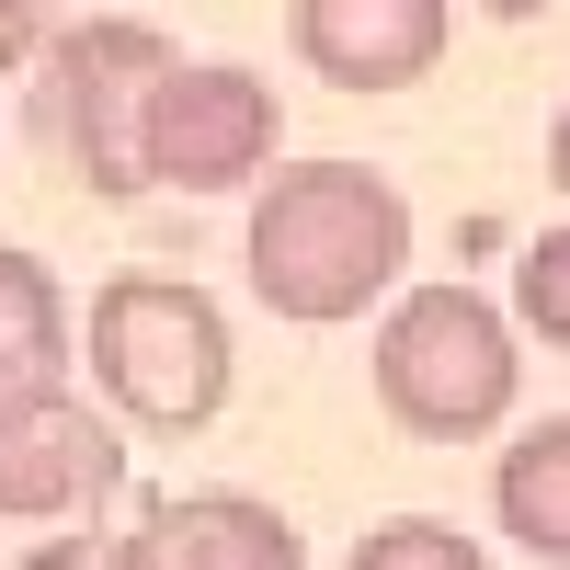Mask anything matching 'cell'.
<instances>
[{
	"instance_id": "obj_15",
	"label": "cell",
	"mask_w": 570,
	"mask_h": 570,
	"mask_svg": "<svg viewBox=\"0 0 570 570\" xmlns=\"http://www.w3.org/2000/svg\"><path fill=\"white\" fill-rule=\"evenodd\" d=\"M548 183L570 195V104H559V126H548Z\"/></svg>"
},
{
	"instance_id": "obj_13",
	"label": "cell",
	"mask_w": 570,
	"mask_h": 570,
	"mask_svg": "<svg viewBox=\"0 0 570 570\" xmlns=\"http://www.w3.org/2000/svg\"><path fill=\"white\" fill-rule=\"evenodd\" d=\"M46 12H58V0H0V80L23 58H46Z\"/></svg>"
},
{
	"instance_id": "obj_10",
	"label": "cell",
	"mask_w": 570,
	"mask_h": 570,
	"mask_svg": "<svg viewBox=\"0 0 570 570\" xmlns=\"http://www.w3.org/2000/svg\"><path fill=\"white\" fill-rule=\"evenodd\" d=\"M491 513H502V537H513V548L570 559V411L502 445V468H491Z\"/></svg>"
},
{
	"instance_id": "obj_2",
	"label": "cell",
	"mask_w": 570,
	"mask_h": 570,
	"mask_svg": "<svg viewBox=\"0 0 570 570\" xmlns=\"http://www.w3.org/2000/svg\"><path fill=\"white\" fill-rule=\"evenodd\" d=\"M91 376L137 434H206L228 411V320L183 274H115L91 297Z\"/></svg>"
},
{
	"instance_id": "obj_12",
	"label": "cell",
	"mask_w": 570,
	"mask_h": 570,
	"mask_svg": "<svg viewBox=\"0 0 570 570\" xmlns=\"http://www.w3.org/2000/svg\"><path fill=\"white\" fill-rule=\"evenodd\" d=\"M513 320H525L548 354H570V228L525 240V263H513Z\"/></svg>"
},
{
	"instance_id": "obj_5",
	"label": "cell",
	"mask_w": 570,
	"mask_h": 570,
	"mask_svg": "<svg viewBox=\"0 0 570 570\" xmlns=\"http://www.w3.org/2000/svg\"><path fill=\"white\" fill-rule=\"evenodd\" d=\"M274 80L252 69H171L149 91V183L171 195H240L274 171Z\"/></svg>"
},
{
	"instance_id": "obj_3",
	"label": "cell",
	"mask_w": 570,
	"mask_h": 570,
	"mask_svg": "<svg viewBox=\"0 0 570 570\" xmlns=\"http://www.w3.org/2000/svg\"><path fill=\"white\" fill-rule=\"evenodd\" d=\"M376 400L422 445H468L513 411V320L480 285H411L376 331Z\"/></svg>"
},
{
	"instance_id": "obj_16",
	"label": "cell",
	"mask_w": 570,
	"mask_h": 570,
	"mask_svg": "<svg viewBox=\"0 0 570 570\" xmlns=\"http://www.w3.org/2000/svg\"><path fill=\"white\" fill-rule=\"evenodd\" d=\"M491 23H537V12H559V0H480Z\"/></svg>"
},
{
	"instance_id": "obj_11",
	"label": "cell",
	"mask_w": 570,
	"mask_h": 570,
	"mask_svg": "<svg viewBox=\"0 0 570 570\" xmlns=\"http://www.w3.org/2000/svg\"><path fill=\"white\" fill-rule=\"evenodd\" d=\"M354 570H491V559L456 525H434V513H389V525L354 537Z\"/></svg>"
},
{
	"instance_id": "obj_9",
	"label": "cell",
	"mask_w": 570,
	"mask_h": 570,
	"mask_svg": "<svg viewBox=\"0 0 570 570\" xmlns=\"http://www.w3.org/2000/svg\"><path fill=\"white\" fill-rule=\"evenodd\" d=\"M69 389V297L35 252H0V400Z\"/></svg>"
},
{
	"instance_id": "obj_8",
	"label": "cell",
	"mask_w": 570,
	"mask_h": 570,
	"mask_svg": "<svg viewBox=\"0 0 570 570\" xmlns=\"http://www.w3.org/2000/svg\"><path fill=\"white\" fill-rule=\"evenodd\" d=\"M137 570H308L297 559V525L252 491H183L149 513L137 537Z\"/></svg>"
},
{
	"instance_id": "obj_6",
	"label": "cell",
	"mask_w": 570,
	"mask_h": 570,
	"mask_svg": "<svg viewBox=\"0 0 570 570\" xmlns=\"http://www.w3.org/2000/svg\"><path fill=\"white\" fill-rule=\"evenodd\" d=\"M115 480H126V445L80 389L0 400V513H80Z\"/></svg>"
},
{
	"instance_id": "obj_1",
	"label": "cell",
	"mask_w": 570,
	"mask_h": 570,
	"mask_svg": "<svg viewBox=\"0 0 570 570\" xmlns=\"http://www.w3.org/2000/svg\"><path fill=\"white\" fill-rule=\"evenodd\" d=\"M411 263V206L389 171L365 160H297L263 183L252 206V285L274 320H365V297H389Z\"/></svg>"
},
{
	"instance_id": "obj_7",
	"label": "cell",
	"mask_w": 570,
	"mask_h": 570,
	"mask_svg": "<svg viewBox=\"0 0 570 570\" xmlns=\"http://www.w3.org/2000/svg\"><path fill=\"white\" fill-rule=\"evenodd\" d=\"M445 0H285V35L331 91H411L445 58Z\"/></svg>"
},
{
	"instance_id": "obj_14",
	"label": "cell",
	"mask_w": 570,
	"mask_h": 570,
	"mask_svg": "<svg viewBox=\"0 0 570 570\" xmlns=\"http://www.w3.org/2000/svg\"><path fill=\"white\" fill-rule=\"evenodd\" d=\"M12 570H137V548H91V537H58V548H35Z\"/></svg>"
},
{
	"instance_id": "obj_4",
	"label": "cell",
	"mask_w": 570,
	"mask_h": 570,
	"mask_svg": "<svg viewBox=\"0 0 570 570\" xmlns=\"http://www.w3.org/2000/svg\"><path fill=\"white\" fill-rule=\"evenodd\" d=\"M171 35L126 23V12H91L69 35H46V137L69 149V171L91 183L104 206L149 195V91L171 80Z\"/></svg>"
}]
</instances>
